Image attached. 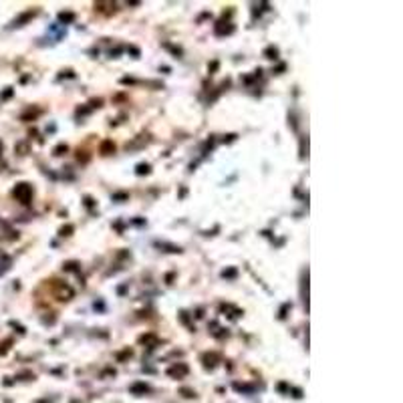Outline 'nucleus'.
I'll return each mask as SVG.
<instances>
[{
    "mask_svg": "<svg viewBox=\"0 0 403 403\" xmlns=\"http://www.w3.org/2000/svg\"><path fill=\"white\" fill-rule=\"evenodd\" d=\"M12 196H14L20 204H31V200H32V186H31V183H26V182L16 183V187L12 190Z\"/></svg>",
    "mask_w": 403,
    "mask_h": 403,
    "instance_id": "1",
    "label": "nucleus"
},
{
    "mask_svg": "<svg viewBox=\"0 0 403 403\" xmlns=\"http://www.w3.org/2000/svg\"><path fill=\"white\" fill-rule=\"evenodd\" d=\"M168 373L171 377H182V375H186V373H187V367L186 365H175V367H171Z\"/></svg>",
    "mask_w": 403,
    "mask_h": 403,
    "instance_id": "2",
    "label": "nucleus"
},
{
    "mask_svg": "<svg viewBox=\"0 0 403 403\" xmlns=\"http://www.w3.org/2000/svg\"><path fill=\"white\" fill-rule=\"evenodd\" d=\"M202 361H204L206 367H214V365H216V361H218V355L216 353H206L204 357H202Z\"/></svg>",
    "mask_w": 403,
    "mask_h": 403,
    "instance_id": "3",
    "label": "nucleus"
},
{
    "mask_svg": "<svg viewBox=\"0 0 403 403\" xmlns=\"http://www.w3.org/2000/svg\"><path fill=\"white\" fill-rule=\"evenodd\" d=\"M113 151H115L113 141L107 139V141H103V143H101V153H103V155H109V153H113Z\"/></svg>",
    "mask_w": 403,
    "mask_h": 403,
    "instance_id": "4",
    "label": "nucleus"
},
{
    "mask_svg": "<svg viewBox=\"0 0 403 403\" xmlns=\"http://www.w3.org/2000/svg\"><path fill=\"white\" fill-rule=\"evenodd\" d=\"M34 14H36V12H32V10H31V12H24V14L20 16V18H16V20H14V24H12V26H22V22H26V20H31V18H32Z\"/></svg>",
    "mask_w": 403,
    "mask_h": 403,
    "instance_id": "5",
    "label": "nucleus"
},
{
    "mask_svg": "<svg viewBox=\"0 0 403 403\" xmlns=\"http://www.w3.org/2000/svg\"><path fill=\"white\" fill-rule=\"evenodd\" d=\"M226 26H216V34H230V32H234V24H230V22H224Z\"/></svg>",
    "mask_w": 403,
    "mask_h": 403,
    "instance_id": "6",
    "label": "nucleus"
},
{
    "mask_svg": "<svg viewBox=\"0 0 403 403\" xmlns=\"http://www.w3.org/2000/svg\"><path fill=\"white\" fill-rule=\"evenodd\" d=\"M141 139H135V141H131V143H127V149H135V147H139V145H143V143H147V135H139Z\"/></svg>",
    "mask_w": 403,
    "mask_h": 403,
    "instance_id": "7",
    "label": "nucleus"
},
{
    "mask_svg": "<svg viewBox=\"0 0 403 403\" xmlns=\"http://www.w3.org/2000/svg\"><path fill=\"white\" fill-rule=\"evenodd\" d=\"M264 57L266 59H278V49L276 46H268V49L264 50Z\"/></svg>",
    "mask_w": 403,
    "mask_h": 403,
    "instance_id": "8",
    "label": "nucleus"
},
{
    "mask_svg": "<svg viewBox=\"0 0 403 403\" xmlns=\"http://www.w3.org/2000/svg\"><path fill=\"white\" fill-rule=\"evenodd\" d=\"M59 18H61L63 22H71V20H75V14H73V12H61Z\"/></svg>",
    "mask_w": 403,
    "mask_h": 403,
    "instance_id": "9",
    "label": "nucleus"
},
{
    "mask_svg": "<svg viewBox=\"0 0 403 403\" xmlns=\"http://www.w3.org/2000/svg\"><path fill=\"white\" fill-rule=\"evenodd\" d=\"M143 173H149V165L147 164H139V165H137V175H143Z\"/></svg>",
    "mask_w": 403,
    "mask_h": 403,
    "instance_id": "10",
    "label": "nucleus"
},
{
    "mask_svg": "<svg viewBox=\"0 0 403 403\" xmlns=\"http://www.w3.org/2000/svg\"><path fill=\"white\" fill-rule=\"evenodd\" d=\"M67 149H69V147H67L65 143L57 145V147H55V155H63V153H67Z\"/></svg>",
    "mask_w": 403,
    "mask_h": 403,
    "instance_id": "11",
    "label": "nucleus"
},
{
    "mask_svg": "<svg viewBox=\"0 0 403 403\" xmlns=\"http://www.w3.org/2000/svg\"><path fill=\"white\" fill-rule=\"evenodd\" d=\"M77 266H79V262H75V260H73V262H67V264H65V270H77Z\"/></svg>",
    "mask_w": 403,
    "mask_h": 403,
    "instance_id": "12",
    "label": "nucleus"
},
{
    "mask_svg": "<svg viewBox=\"0 0 403 403\" xmlns=\"http://www.w3.org/2000/svg\"><path fill=\"white\" fill-rule=\"evenodd\" d=\"M73 232V226H65V228H61V236H71Z\"/></svg>",
    "mask_w": 403,
    "mask_h": 403,
    "instance_id": "13",
    "label": "nucleus"
},
{
    "mask_svg": "<svg viewBox=\"0 0 403 403\" xmlns=\"http://www.w3.org/2000/svg\"><path fill=\"white\" fill-rule=\"evenodd\" d=\"M0 153H2V143H0Z\"/></svg>",
    "mask_w": 403,
    "mask_h": 403,
    "instance_id": "14",
    "label": "nucleus"
}]
</instances>
